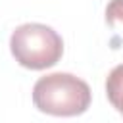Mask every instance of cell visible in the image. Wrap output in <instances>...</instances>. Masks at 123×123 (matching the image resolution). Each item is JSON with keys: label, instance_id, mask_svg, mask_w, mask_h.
<instances>
[{"label": "cell", "instance_id": "6da1fadb", "mask_svg": "<svg viewBox=\"0 0 123 123\" xmlns=\"http://www.w3.org/2000/svg\"><path fill=\"white\" fill-rule=\"evenodd\" d=\"M90 86L71 73H50L33 86V104L38 111L58 117L81 115L90 106Z\"/></svg>", "mask_w": 123, "mask_h": 123}, {"label": "cell", "instance_id": "7a4b0ae2", "mask_svg": "<svg viewBox=\"0 0 123 123\" xmlns=\"http://www.w3.org/2000/svg\"><path fill=\"white\" fill-rule=\"evenodd\" d=\"M10 50L19 65L27 69H46L62 60L63 40L48 25L23 23L12 33Z\"/></svg>", "mask_w": 123, "mask_h": 123}, {"label": "cell", "instance_id": "3957f363", "mask_svg": "<svg viewBox=\"0 0 123 123\" xmlns=\"http://www.w3.org/2000/svg\"><path fill=\"white\" fill-rule=\"evenodd\" d=\"M106 23L111 29V44L123 46V0H110L106 6Z\"/></svg>", "mask_w": 123, "mask_h": 123}, {"label": "cell", "instance_id": "277c9868", "mask_svg": "<svg viewBox=\"0 0 123 123\" xmlns=\"http://www.w3.org/2000/svg\"><path fill=\"white\" fill-rule=\"evenodd\" d=\"M106 94L111 106L123 115V63L115 65L106 79Z\"/></svg>", "mask_w": 123, "mask_h": 123}]
</instances>
